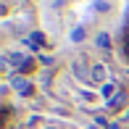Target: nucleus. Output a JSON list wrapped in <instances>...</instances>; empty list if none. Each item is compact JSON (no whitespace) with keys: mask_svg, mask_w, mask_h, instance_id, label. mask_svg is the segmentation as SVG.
Segmentation results:
<instances>
[{"mask_svg":"<svg viewBox=\"0 0 129 129\" xmlns=\"http://www.w3.org/2000/svg\"><path fill=\"white\" fill-rule=\"evenodd\" d=\"M13 87H16V92H19V95H24V98H29V95L34 92L32 82H26V79H13Z\"/></svg>","mask_w":129,"mask_h":129,"instance_id":"f257e3e1","label":"nucleus"},{"mask_svg":"<svg viewBox=\"0 0 129 129\" xmlns=\"http://www.w3.org/2000/svg\"><path fill=\"white\" fill-rule=\"evenodd\" d=\"M90 77H92V82H103L105 77H108V69H105L103 63H98V66H92V74H90ZM103 84H105V82H103Z\"/></svg>","mask_w":129,"mask_h":129,"instance_id":"f03ea898","label":"nucleus"},{"mask_svg":"<svg viewBox=\"0 0 129 129\" xmlns=\"http://www.w3.org/2000/svg\"><path fill=\"white\" fill-rule=\"evenodd\" d=\"M100 92H103V98H111V100H113V98H116V95H113V92H116V84H113V82H105Z\"/></svg>","mask_w":129,"mask_h":129,"instance_id":"7ed1b4c3","label":"nucleus"},{"mask_svg":"<svg viewBox=\"0 0 129 129\" xmlns=\"http://www.w3.org/2000/svg\"><path fill=\"white\" fill-rule=\"evenodd\" d=\"M95 42H98V48H111V37H108V32H100Z\"/></svg>","mask_w":129,"mask_h":129,"instance_id":"20e7f679","label":"nucleus"},{"mask_svg":"<svg viewBox=\"0 0 129 129\" xmlns=\"http://www.w3.org/2000/svg\"><path fill=\"white\" fill-rule=\"evenodd\" d=\"M84 37H87L84 26H77V29H74V32H71V42H82V40H84Z\"/></svg>","mask_w":129,"mask_h":129,"instance_id":"39448f33","label":"nucleus"},{"mask_svg":"<svg viewBox=\"0 0 129 129\" xmlns=\"http://www.w3.org/2000/svg\"><path fill=\"white\" fill-rule=\"evenodd\" d=\"M121 103H124V92H116V98H113V100L108 103V108H119Z\"/></svg>","mask_w":129,"mask_h":129,"instance_id":"423d86ee","label":"nucleus"},{"mask_svg":"<svg viewBox=\"0 0 129 129\" xmlns=\"http://www.w3.org/2000/svg\"><path fill=\"white\" fill-rule=\"evenodd\" d=\"M32 40H34V42H45V34H40V32H34V34H32Z\"/></svg>","mask_w":129,"mask_h":129,"instance_id":"0eeeda50","label":"nucleus"},{"mask_svg":"<svg viewBox=\"0 0 129 129\" xmlns=\"http://www.w3.org/2000/svg\"><path fill=\"white\" fill-rule=\"evenodd\" d=\"M40 63H45V66H50V63H53V58H48V55H40Z\"/></svg>","mask_w":129,"mask_h":129,"instance_id":"6e6552de","label":"nucleus"},{"mask_svg":"<svg viewBox=\"0 0 129 129\" xmlns=\"http://www.w3.org/2000/svg\"><path fill=\"white\" fill-rule=\"evenodd\" d=\"M111 129H121V126H119V124H113V126H111Z\"/></svg>","mask_w":129,"mask_h":129,"instance_id":"1a4fd4ad","label":"nucleus"},{"mask_svg":"<svg viewBox=\"0 0 129 129\" xmlns=\"http://www.w3.org/2000/svg\"><path fill=\"white\" fill-rule=\"evenodd\" d=\"M45 129H58V126H45Z\"/></svg>","mask_w":129,"mask_h":129,"instance_id":"9d476101","label":"nucleus"}]
</instances>
